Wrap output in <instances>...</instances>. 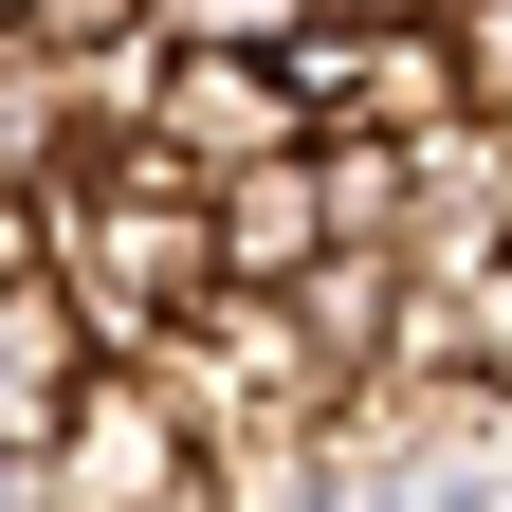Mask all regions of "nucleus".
Instances as JSON below:
<instances>
[{"instance_id":"1","label":"nucleus","mask_w":512,"mask_h":512,"mask_svg":"<svg viewBox=\"0 0 512 512\" xmlns=\"http://www.w3.org/2000/svg\"><path fill=\"white\" fill-rule=\"evenodd\" d=\"M37 220H55V275H74L92 348H165L183 311L220 293V238H202V183H183L165 147H55L37 165Z\"/></svg>"},{"instance_id":"2","label":"nucleus","mask_w":512,"mask_h":512,"mask_svg":"<svg viewBox=\"0 0 512 512\" xmlns=\"http://www.w3.org/2000/svg\"><path fill=\"white\" fill-rule=\"evenodd\" d=\"M202 458H220V439L183 421V384H165L147 348H92L74 421L37 439V494H55V512H202Z\"/></svg>"},{"instance_id":"3","label":"nucleus","mask_w":512,"mask_h":512,"mask_svg":"<svg viewBox=\"0 0 512 512\" xmlns=\"http://www.w3.org/2000/svg\"><path fill=\"white\" fill-rule=\"evenodd\" d=\"M293 128H311L293 55H220V37H165V74H147V128H128V147H165L183 183H220V165H256V147H293Z\"/></svg>"},{"instance_id":"4","label":"nucleus","mask_w":512,"mask_h":512,"mask_svg":"<svg viewBox=\"0 0 512 512\" xmlns=\"http://www.w3.org/2000/svg\"><path fill=\"white\" fill-rule=\"evenodd\" d=\"M74 384H92V311H74V275H0V476H37V439L74 421Z\"/></svg>"},{"instance_id":"5","label":"nucleus","mask_w":512,"mask_h":512,"mask_svg":"<svg viewBox=\"0 0 512 512\" xmlns=\"http://www.w3.org/2000/svg\"><path fill=\"white\" fill-rule=\"evenodd\" d=\"M202 238H220V275H311V256H330V165H311V128L202 183Z\"/></svg>"},{"instance_id":"6","label":"nucleus","mask_w":512,"mask_h":512,"mask_svg":"<svg viewBox=\"0 0 512 512\" xmlns=\"http://www.w3.org/2000/svg\"><path fill=\"white\" fill-rule=\"evenodd\" d=\"M55 147H92V110H74V55H55L37 19H0V165H55Z\"/></svg>"},{"instance_id":"7","label":"nucleus","mask_w":512,"mask_h":512,"mask_svg":"<svg viewBox=\"0 0 512 512\" xmlns=\"http://www.w3.org/2000/svg\"><path fill=\"white\" fill-rule=\"evenodd\" d=\"M147 37H220V55H293L311 0H147Z\"/></svg>"},{"instance_id":"8","label":"nucleus","mask_w":512,"mask_h":512,"mask_svg":"<svg viewBox=\"0 0 512 512\" xmlns=\"http://www.w3.org/2000/svg\"><path fill=\"white\" fill-rule=\"evenodd\" d=\"M439 37H458V92H476V128H512V0H439Z\"/></svg>"},{"instance_id":"9","label":"nucleus","mask_w":512,"mask_h":512,"mask_svg":"<svg viewBox=\"0 0 512 512\" xmlns=\"http://www.w3.org/2000/svg\"><path fill=\"white\" fill-rule=\"evenodd\" d=\"M19 19H37L55 55H92V37H128V19H147V0H19Z\"/></svg>"},{"instance_id":"10","label":"nucleus","mask_w":512,"mask_h":512,"mask_svg":"<svg viewBox=\"0 0 512 512\" xmlns=\"http://www.w3.org/2000/svg\"><path fill=\"white\" fill-rule=\"evenodd\" d=\"M37 256H55V220H37V183L0 165V275H37Z\"/></svg>"},{"instance_id":"11","label":"nucleus","mask_w":512,"mask_h":512,"mask_svg":"<svg viewBox=\"0 0 512 512\" xmlns=\"http://www.w3.org/2000/svg\"><path fill=\"white\" fill-rule=\"evenodd\" d=\"M0 19H19V0H0Z\"/></svg>"}]
</instances>
